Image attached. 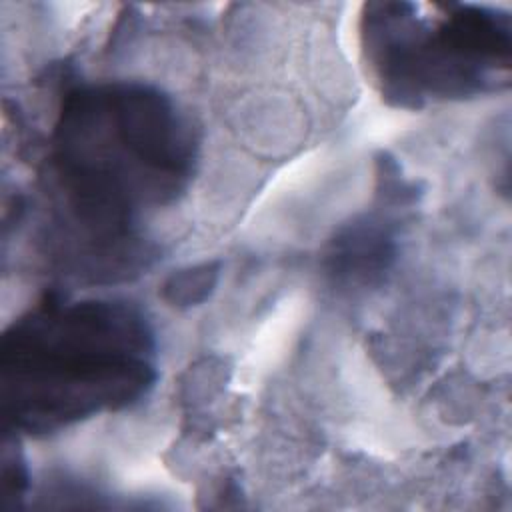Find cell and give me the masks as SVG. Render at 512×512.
Returning <instances> with one entry per match:
<instances>
[{"label":"cell","instance_id":"obj_1","mask_svg":"<svg viewBox=\"0 0 512 512\" xmlns=\"http://www.w3.org/2000/svg\"><path fill=\"white\" fill-rule=\"evenodd\" d=\"M196 156V132L170 96L110 82L64 98L50 160L66 216L84 240L120 252L148 210L186 190Z\"/></svg>","mask_w":512,"mask_h":512},{"label":"cell","instance_id":"obj_2","mask_svg":"<svg viewBox=\"0 0 512 512\" xmlns=\"http://www.w3.org/2000/svg\"><path fill=\"white\" fill-rule=\"evenodd\" d=\"M156 378L154 332L124 300L46 298L0 344L4 422L32 436L128 408Z\"/></svg>","mask_w":512,"mask_h":512},{"label":"cell","instance_id":"obj_3","mask_svg":"<svg viewBox=\"0 0 512 512\" xmlns=\"http://www.w3.org/2000/svg\"><path fill=\"white\" fill-rule=\"evenodd\" d=\"M362 44L382 96L416 110L430 100H464L508 86L510 14L476 4H368Z\"/></svg>","mask_w":512,"mask_h":512},{"label":"cell","instance_id":"obj_4","mask_svg":"<svg viewBox=\"0 0 512 512\" xmlns=\"http://www.w3.org/2000/svg\"><path fill=\"white\" fill-rule=\"evenodd\" d=\"M396 258V240L390 226L374 216L354 220L330 242L328 272L340 282H370L386 272Z\"/></svg>","mask_w":512,"mask_h":512},{"label":"cell","instance_id":"obj_5","mask_svg":"<svg viewBox=\"0 0 512 512\" xmlns=\"http://www.w3.org/2000/svg\"><path fill=\"white\" fill-rule=\"evenodd\" d=\"M220 278L218 262H202L172 272L162 284V298L174 308H190L206 302Z\"/></svg>","mask_w":512,"mask_h":512},{"label":"cell","instance_id":"obj_6","mask_svg":"<svg viewBox=\"0 0 512 512\" xmlns=\"http://www.w3.org/2000/svg\"><path fill=\"white\" fill-rule=\"evenodd\" d=\"M4 470H2V496L4 500L6 498H20L26 490V484H28V478H26V468H24V462L20 458V454H10L8 452V446L4 444Z\"/></svg>","mask_w":512,"mask_h":512}]
</instances>
